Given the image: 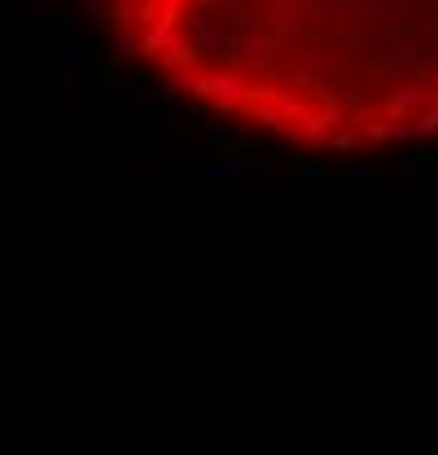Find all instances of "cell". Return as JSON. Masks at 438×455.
<instances>
[{"label":"cell","instance_id":"obj_1","mask_svg":"<svg viewBox=\"0 0 438 455\" xmlns=\"http://www.w3.org/2000/svg\"><path fill=\"white\" fill-rule=\"evenodd\" d=\"M141 79L312 154L438 140V0H84Z\"/></svg>","mask_w":438,"mask_h":455}]
</instances>
